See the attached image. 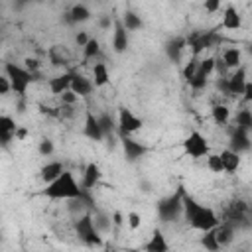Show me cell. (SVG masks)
Masks as SVG:
<instances>
[{"mask_svg":"<svg viewBox=\"0 0 252 252\" xmlns=\"http://www.w3.org/2000/svg\"><path fill=\"white\" fill-rule=\"evenodd\" d=\"M108 81H110V77H108L106 65H104V63H96V65L93 67V85H94V87H104Z\"/></svg>","mask_w":252,"mask_h":252,"instance_id":"obj_26","label":"cell"},{"mask_svg":"<svg viewBox=\"0 0 252 252\" xmlns=\"http://www.w3.org/2000/svg\"><path fill=\"white\" fill-rule=\"evenodd\" d=\"M16 138H20V140H22V138H26V130H24V128H18V132H16Z\"/></svg>","mask_w":252,"mask_h":252,"instance_id":"obj_48","label":"cell"},{"mask_svg":"<svg viewBox=\"0 0 252 252\" xmlns=\"http://www.w3.org/2000/svg\"><path fill=\"white\" fill-rule=\"evenodd\" d=\"M213 230H215V236H217V242L220 244V248L226 246L228 242H232L234 228H232L230 224H226V222H219V226H215Z\"/></svg>","mask_w":252,"mask_h":252,"instance_id":"obj_24","label":"cell"},{"mask_svg":"<svg viewBox=\"0 0 252 252\" xmlns=\"http://www.w3.org/2000/svg\"><path fill=\"white\" fill-rule=\"evenodd\" d=\"M75 232H77L79 240H83L87 246H100L102 244L98 226H96V222H94V219H93L91 213H87V215H83V217L77 219Z\"/></svg>","mask_w":252,"mask_h":252,"instance_id":"obj_6","label":"cell"},{"mask_svg":"<svg viewBox=\"0 0 252 252\" xmlns=\"http://www.w3.org/2000/svg\"><path fill=\"white\" fill-rule=\"evenodd\" d=\"M187 47V41H185V37H173L167 45H165V53H167V57L171 59V61H179L181 59V53H183V49Z\"/></svg>","mask_w":252,"mask_h":252,"instance_id":"obj_22","label":"cell"},{"mask_svg":"<svg viewBox=\"0 0 252 252\" xmlns=\"http://www.w3.org/2000/svg\"><path fill=\"white\" fill-rule=\"evenodd\" d=\"M126 222H128V226L132 228V230H136L140 224H142V217L138 215V213H134V211H130L128 215H126Z\"/></svg>","mask_w":252,"mask_h":252,"instance_id":"obj_38","label":"cell"},{"mask_svg":"<svg viewBox=\"0 0 252 252\" xmlns=\"http://www.w3.org/2000/svg\"><path fill=\"white\" fill-rule=\"evenodd\" d=\"M183 152H185V156H189L193 159H199L203 156H209V142H207V138L201 132L193 130L183 140Z\"/></svg>","mask_w":252,"mask_h":252,"instance_id":"obj_8","label":"cell"},{"mask_svg":"<svg viewBox=\"0 0 252 252\" xmlns=\"http://www.w3.org/2000/svg\"><path fill=\"white\" fill-rule=\"evenodd\" d=\"M24 63H26V69H28L30 73H33V75H35V71H37V67H39L37 59H32V57H28Z\"/></svg>","mask_w":252,"mask_h":252,"instance_id":"obj_43","label":"cell"},{"mask_svg":"<svg viewBox=\"0 0 252 252\" xmlns=\"http://www.w3.org/2000/svg\"><path fill=\"white\" fill-rule=\"evenodd\" d=\"M100 179V167L96 163H89L85 167V173H83V189L85 191H91Z\"/></svg>","mask_w":252,"mask_h":252,"instance_id":"obj_21","label":"cell"},{"mask_svg":"<svg viewBox=\"0 0 252 252\" xmlns=\"http://www.w3.org/2000/svg\"><path fill=\"white\" fill-rule=\"evenodd\" d=\"M85 136L89 140H94V142H98V140L104 138L102 128H100V122H98V118L93 112H87V116H85Z\"/></svg>","mask_w":252,"mask_h":252,"instance_id":"obj_15","label":"cell"},{"mask_svg":"<svg viewBox=\"0 0 252 252\" xmlns=\"http://www.w3.org/2000/svg\"><path fill=\"white\" fill-rule=\"evenodd\" d=\"M112 222H114L116 226H120V224H122V215H120L118 211H116V213L112 215Z\"/></svg>","mask_w":252,"mask_h":252,"instance_id":"obj_46","label":"cell"},{"mask_svg":"<svg viewBox=\"0 0 252 252\" xmlns=\"http://www.w3.org/2000/svg\"><path fill=\"white\" fill-rule=\"evenodd\" d=\"M37 150H39V154H41V156H51L55 148H53V142H51V140H41Z\"/></svg>","mask_w":252,"mask_h":252,"instance_id":"obj_39","label":"cell"},{"mask_svg":"<svg viewBox=\"0 0 252 252\" xmlns=\"http://www.w3.org/2000/svg\"><path fill=\"white\" fill-rule=\"evenodd\" d=\"M248 51H250V53H252V43H250V45H248Z\"/></svg>","mask_w":252,"mask_h":252,"instance_id":"obj_50","label":"cell"},{"mask_svg":"<svg viewBox=\"0 0 252 252\" xmlns=\"http://www.w3.org/2000/svg\"><path fill=\"white\" fill-rule=\"evenodd\" d=\"M234 124H236V128L250 132L252 130V110H246V108L238 110L236 112V118H234Z\"/></svg>","mask_w":252,"mask_h":252,"instance_id":"obj_28","label":"cell"},{"mask_svg":"<svg viewBox=\"0 0 252 252\" xmlns=\"http://www.w3.org/2000/svg\"><path fill=\"white\" fill-rule=\"evenodd\" d=\"M181 195H183V187H179L177 193H173V195H169V197H165V199H161L158 203V217L163 222H169V220H173L175 217H179L183 213V199H181Z\"/></svg>","mask_w":252,"mask_h":252,"instance_id":"obj_7","label":"cell"},{"mask_svg":"<svg viewBox=\"0 0 252 252\" xmlns=\"http://www.w3.org/2000/svg\"><path fill=\"white\" fill-rule=\"evenodd\" d=\"M222 63L226 69H238L240 67V49L238 47H228L222 53Z\"/></svg>","mask_w":252,"mask_h":252,"instance_id":"obj_25","label":"cell"},{"mask_svg":"<svg viewBox=\"0 0 252 252\" xmlns=\"http://www.w3.org/2000/svg\"><path fill=\"white\" fill-rule=\"evenodd\" d=\"M242 100H244V102H252V81L246 83L244 93H242Z\"/></svg>","mask_w":252,"mask_h":252,"instance_id":"obj_44","label":"cell"},{"mask_svg":"<svg viewBox=\"0 0 252 252\" xmlns=\"http://www.w3.org/2000/svg\"><path fill=\"white\" fill-rule=\"evenodd\" d=\"M246 83H248V81H246V71H244V67H238L230 77L219 81V89H220L226 96H236V94H242V93H244Z\"/></svg>","mask_w":252,"mask_h":252,"instance_id":"obj_9","label":"cell"},{"mask_svg":"<svg viewBox=\"0 0 252 252\" xmlns=\"http://www.w3.org/2000/svg\"><path fill=\"white\" fill-rule=\"evenodd\" d=\"M217 67V59L215 57H205L199 61V73H203L205 77H209Z\"/></svg>","mask_w":252,"mask_h":252,"instance_id":"obj_34","label":"cell"},{"mask_svg":"<svg viewBox=\"0 0 252 252\" xmlns=\"http://www.w3.org/2000/svg\"><path fill=\"white\" fill-rule=\"evenodd\" d=\"M93 89H94V85H93V81H91V79H87V77H83V75L75 73L73 83H71V91H73L77 96H89Z\"/></svg>","mask_w":252,"mask_h":252,"instance_id":"obj_19","label":"cell"},{"mask_svg":"<svg viewBox=\"0 0 252 252\" xmlns=\"http://www.w3.org/2000/svg\"><path fill=\"white\" fill-rule=\"evenodd\" d=\"M205 85H207V77H205L203 73H199V69H197V75L189 81V87L195 89V91H199V89H203Z\"/></svg>","mask_w":252,"mask_h":252,"instance_id":"obj_37","label":"cell"},{"mask_svg":"<svg viewBox=\"0 0 252 252\" xmlns=\"http://www.w3.org/2000/svg\"><path fill=\"white\" fill-rule=\"evenodd\" d=\"M207 165H209V169H211L213 173H222V171H224L220 154H209V156H207Z\"/></svg>","mask_w":252,"mask_h":252,"instance_id":"obj_33","label":"cell"},{"mask_svg":"<svg viewBox=\"0 0 252 252\" xmlns=\"http://www.w3.org/2000/svg\"><path fill=\"white\" fill-rule=\"evenodd\" d=\"M197 69H199V63H197V57H193V59L183 67V79L189 83V81L197 75Z\"/></svg>","mask_w":252,"mask_h":252,"instance_id":"obj_35","label":"cell"},{"mask_svg":"<svg viewBox=\"0 0 252 252\" xmlns=\"http://www.w3.org/2000/svg\"><path fill=\"white\" fill-rule=\"evenodd\" d=\"M63 171H65V169H63V163H61V161H49V163H45V165L39 169V177H41L43 183L47 185V183H53Z\"/></svg>","mask_w":252,"mask_h":252,"instance_id":"obj_17","label":"cell"},{"mask_svg":"<svg viewBox=\"0 0 252 252\" xmlns=\"http://www.w3.org/2000/svg\"><path fill=\"white\" fill-rule=\"evenodd\" d=\"M67 16H69V18H67L69 22H85V20L91 18V12H89V8L83 6V4H75V6L69 10Z\"/></svg>","mask_w":252,"mask_h":252,"instance_id":"obj_29","label":"cell"},{"mask_svg":"<svg viewBox=\"0 0 252 252\" xmlns=\"http://www.w3.org/2000/svg\"><path fill=\"white\" fill-rule=\"evenodd\" d=\"M75 100H77V94L69 89V91H65L63 94H61V102H63V106H73L75 104Z\"/></svg>","mask_w":252,"mask_h":252,"instance_id":"obj_40","label":"cell"},{"mask_svg":"<svg viewBox=\"0 0 252 252\" xmlns=\"http://www.w3.org/2000/svg\"><path fill=\"white\" fill-rule=\"evenodd\" d=\"M220 26H222L224 30H238V28L242 26V18H240V14L236 12V8H234L232 4H228V6L224 8Z\"/></svg>","mask_w":252,"mask_h":252,"instance_id":"obj_18","label":"cell"},{"mask_svg":"<svg viewBox=\"0 0 252 252\" xmlns=\"http://www.w3.org/2000/svg\"><path fill=\"white\" fill-rule=\"evenodd\" d=\"M122 24H124L126 32H136V30L142 28V20H140V16L134 14V12H126V14L122 16Z\"/></svg>","mask_w":252,"mask_h":252,"instance_id":"obj_31","label":"cell"},{"mask_svg":"<svg viewBox=\"0 0 252 252\" xmlns=\"http://www.w3.org/2000/svg\"><path fill=\"white\" fill-rule=\"evenodd\" d=\"M73 77H75V73H73V71H67V73H63V75H57L55 79H51V81H49V91H51L53 94H59V96H61L65 91H69V89H71Z\"/></svg>","mask_w":252,"mask_h":252,"instance_id":"obj_14","label":"cell"},{"mask_svg":"<svg viewBox=\"0 0 252 252\" xmlns=\"http://www.w3.org/2000/svg\"><path fill=\"white\" fill-rule=\"evenodd\" d=\"M16 132H18L16 122L6 114L0 116V142H2V146H8L10 140L16 136Z\"/></svg>","mask_w":252,"mask_h":252,"instance_id":"obj_16","label":"cell"},{"mask_svg":"<svg viewBox=\"0 0 252 252\" xmlns=\"http://www.w3.org/2000/svg\"><path fill=\"white\" fill-rule=\"evenodd\" d=\"M185 41H187V45L191 47L193 57H197L201 51L213 49V47L220 45V43H222V35L217 33V32H213V30H205V32H203V30H197V32H191V33L185 37Z\"/></svg>","mask_w":252,"mask_h":252,"instance_id":"obj_3","label":"cell"},{"mask_svg":"<svg viewBox=\"0 0 252 252\" xmlns=\"http://www.w3.org/2000/svg\"><path fill=\"white\" fill-rule=\"evenodd\" d=\"M181 199H183V217H185V220L191 228L207 232V230H213L215 226H219L220 219L217 217V213L211 207H205V205L197 203L191 195H187L185 189H183Z\"/></svg>","mask_w":252,"mask_h":252,"instance_id":"obj_1","label":"cell"},{"mask_svg":"<svg viewBox=\"0 0 252 252\" xmlns=\"http://www.w3.org/2000/svg\"><path fill=\"white\" fill-rule=\"evenodd\" d=\"M169 250V244L163 236V232L159 228H154L150 240L144 244V252H167Z\"/></svg>","mask_w":252,"mask_h":252,"instance_id":"obj_13","label":"cell"},{"mask_svg":"<svg viewBox=\"0 0 252 252\" xmlns=\"http://www.w3.org/2000/svg\"><path fill=\"white\" fill-rule=\"evenodd\" d=\"M248 148H250V136H248V132L236 128L232 132V136H230V150L236 152V154H240V152H244Z\"/></svg>","mask_w":252,"mask_h":252,"instance_id":"obj_20","label":"cell"},{"mask_svg":"<svg viewBox=\"0 0 252 252\" xmlns=\"http://www.w3.org/2000/svg\"><path fill=\"white\" fill-rule=\"evenodd\" d=\"M102 252H112V250H110V248H108V246H106V248H104V250H102Z\"/></svg>","mask_w":252,"mask_h":252,"instance_id":"obj_49","label":"cell"},{"mask_svg":"<svg viewBox=\"0 0 252 252\" xmlns=\"http://www.w3.org/2000/svg\"><path fill=\"white\" fill-rule=\"evenodd\" d=\"M98 122H100V128H102V134H104V136L112 134V130H114V122H112V118H110L108 114H102V116L98 118Z\"/></svg>","mask_w":252,"mask_h":252,"instance_id":"obj_36","label":"cell"},{"mask_svg":"<svg viewBox=\"0 0 252 252\" xmlns=\"http://www.w3.org/2000/svg\"><path fill=\"white\" fill-rule=\"evenodd\" d=\"M211 116H213L215 124L224 126V124H228V120H230V110H228L224 104H215L213 110H211Z\"/></svg>","mask_w":252,"mask_h":252,"instance_id":"obj_27","label":"cell"},{"mask_svg":"<svg viewBox=\"0 0 252 252\" xmlns=\"http://www.w3.org/2000/svg\"><path fill=\"white\" fill-rule=\"evenodd\" d=\"M201 244H203V248H205L207 252H219V250H220V244L217 242L215 230H207V232H203V236H201Z\"/></svg>","mask_w":252,"mask_h":252,"instance_id":"obj_30","label":"cell"},{"mask_svg":"<svg viewBox=\"0 0 252 252\" xmlns=\"http://www.w3.org/2000/svg\"><path fill=\"white\" fill-rule=\"evenodd\" d=\"M112 47L116 53H124L128 49V32L122 20H114V33H112Z\"/></svg>","mask_w":252,"mask_h":252,"instance_id":"obj_12","label":"cell"},{"mask_svg":"<svg viewBox=\"0 0 252 252\" xmlns=\"http://www.w3.org/2000/svg\"><path fill=\"white\" fill-rule=\"evenodd\" d=\"M122 150L128 161H136L138 158H142L144 154H148V148L136 140H132L130 136H122Z\"/></svg>","mask_w":252,"mask_h":252,"instance_id":"obj_11","label":"cell"},{"mask_svg":"<svg viewBox=\"0 0 252 252\" xmlns=\"http://www.w3.org/2000/svg\"><path fill=\"white\" fill-rule=\"evenodd\" d=\"M10 91H12V85H10L8 77H6V75L0 77V94H8Z\"/></svg>","mask_w":252,"mask_h":252,"instance_id":"obj_41","label":"cell"},{"mask_svg":"<svg viewBox=\"0 0 252 252\" xmlns=\"http://www.w3.org/2000/svg\"><path fill=\"white\" fill-rule=\"evenodd\" d=\"M75 41H77V45H79V47H85V45L91 41V37H89L85 32H79V33L75 35Z\"/></svg>","mask_w":252,"mask_h":252,"instance_id":"obj_42","label":"cell"},{"mask_svg":"<svg viewBox=\"0 0 252 252\" xmlns=\"http://www.w3.org/2000/svg\"><path fill=\"white\" fill-rule=\"evenodd\" d=\"M220 8V2L219 0H209V2H205V10L207 12H217Z\"/></svg>","mask_w":252,"mask_h":252,"instance_id":"obj_45","label":"cell"},{"mask_svg":"<svg viewBox=\"0 0 252 252\" xmlns=\"http://www.w3.org/2000/svg\"><path fill=\"white\" fill-rule=\"evenodd\" d=\"M4 73H6V77H8L10 85H12V91L18 96H26V91H28L30 83L35 81L33 73H30L26 67H20L16 63H6L4 65Z\"/></svg>","mask_w":252,"mask_h":252,"instance_id":"obj_4","label":"cell"},{"mask_svg":"<svg viewBox=\"0 0 252 252\" xmlns=\"http://www.w3.org/2000/svg\"><path fill=\"white\" fill-rule=\"evenodd\" d=\"M116 126H118L120 136H130V134L138 132L144 126V120L140 116H136L132 110L120 108V112H118V124Z\"/></svg>","mask_w":252,"mask_h":252,"instance_id":"obj_10","label":"cell"},{"mask_svg":"<svg viewBox=\"0 0 252 252\" xmlns=\"http://www.w3.org/2000/svg\"><path fill=\"white\" fill-rule=\"evenodd\" d=\"M41 195H45L49 199H85V201H89L83 185H79L75 181L71 171H63L53 183H47L45 189L41 191Z\"/></svg>","mask_w":252,"mask_h":252,"instance_id":"obj_2","label":"cell"},{"mask_svg":"<svg viewBox=\"0 0 252 252\" xmlns=\"http://www.w3.org/2000/svg\"><path fill=\"white\" fill-rule=\"evenodd\" d=\"M110 24H112V20L106 16V18H102L100 20V28H110Z\"/></svg>","mask_w":252,"mask_h":252,"instance_id":"obj_47","label":"cell"},{"mask_svg":"<svg viewBox=\"0 0 252 252\" xmlns=\"http://www.w3.org/2000/svg\"><path fill=\"white\" fill-rule=\"evenodd\" d=\"M220 159H222V165H224V171L226 173H234L238 167H240V156L236 152H232L230 148L220 152Z\"/></svg>","mask_w":252,"mask_h":252,"instance_id":"obj_23","label":"cell"},{"mask_svg":"<svg viewBox=\"0 0 252 252\" xmlns=\"http://www.w3.org/2000/svg\"><path fill=\"white\" fill-rule=\"evenodd\" d=\"M98 53H100V43H98V39L91 37V41L83 47V59H85V61H89V59L96 57Z\"/></svg>","mask_w":252,"mask_h":252,"instance_id":"obj_32","label":"cell"},{"mask_svg":"<svg viewBox=\"0 0 252 252\" xmlns=\"http://www.w3.org/2000/svg\"><path fill=\"white\" fill-rule=\"evenodd\" d=\"M224 222L232 228L250 226L252 224V207L246 201H232L224 209Z\"/></svg>","mask_w":252,"mask_h":252,"instance_id":"obj_5","label":"cell"}]
</instances>
